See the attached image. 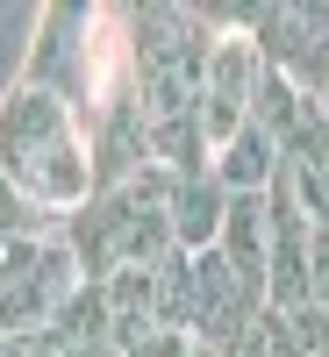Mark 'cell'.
<instances>
[{
  "instance_id": "obj_1",
  "label": "cell",
  "mask_w": 329,
  "mask_h": 357,
  "mask_svg": "<svg viewBox=\"0 0 329 357\" xmlns=\"http://www.w3.org/2000/svg\"><path fill=\"white\" fill-rule=\"evenodd\" d=\"M0 172H8V186L36 207L50 229H65L79 207L101 193L86 114L65 93H50V86L15 79L8 93H0Z\"/></svg>"
},
{
  "instance_id": "obj_2",
  "label": "cell",
  "mask_w": 329,
  "mask_h": 357,
  "mask_svg": "<svg viewBox=\"0 0 329 357\" xmlns=\"http://www.w3.org/2000/svg\"><path fill=\"white\" fill-rule=\"evenodd\" d=\"M172 178L165 165L122 178V186H101L94 200L65 222V243L79 257L86 286H108L115 272H158L165 257H179L172 243Z\"/></svg>"
},
{
  "instance_id": "obj_3",
  "label": "cell",
  "mask_w": 329,
  "mask_h": 357,
  "mask_svg": "<svg viewBox=\"0 0 329 357\" xmlns=\"http://www.w3.org/2000/svg\"><path fill=\"white\" fill-rule=\"evenodd\" d=\"M215 29H236L265 50V65L286 72L308 100L329 93V0H258V8H200Z\"/></svg>"
},
{
  "instance_id": "obj_4",
  "label": "cell",
  "mask_w": 329,
  "mask_h": 357,
  "mask_svg": "<svg viewBox=\"0 0 329 357\" xmlns=\"http://www.w3.org/2000/svg\"><path fill=\"white\" fill-rule=\"evenodd\" d=\"M258 86H265V50L251 36H236V29H222L215 65H207V79H200V136H207V158H222L229 143L251 129Z\"/></svg>"
},
{
  "instance_id": "obj_5",
  "label": "cell",
  "mask_w": 329,
  "mask_h": 357,
  "mask_svg": "<svg viewBox=\"0 0 329 357\" xmlns=\"http://www.w3.org/2000/svg\"><path fill=\"white\" fill-rule=\"evenodd\" d=\"M222 215H229V186L215 172H200V178H172V243L200 257V250H215L222 243Z\"/></svg>"
},
{
  "instance_id": "obj_6",
  "label": "cell",
  "mask_w": 329,
  "mask_h": 357,
  "mask_svg": "<svg viewBox=\"0 0 329 357\" xmlns=\"http://www.w3.org/2000/svg\"><path fill=\"white\" fill-rule=\"evenodd\" d=\"M215 178H222L229 193H265V186L279 178V136L251 122V129H244V136H236L229 151L215 158Z\"/></svg>"
}]
</instances>
